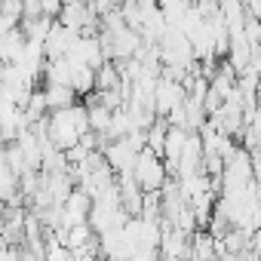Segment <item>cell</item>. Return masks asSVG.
I'll list each match as a JSON object with an SVG mask.
<instances>
[{
	"label": "cell",
	"instance_id": "cell-1",
	"mask_svg": "<svg viewBox=\"0 0 261 261\" xmlns=\"http://www.w3.org/2000/svg\"><path fill=\"white\" fill-rule=\"evenodd\" d=\"M43 133H46V142L59 151H71L77 148L92 129H89V108L86 105H71V108H62V111H53L46 120H43Z\"/></svg>",
	"mask_w": 261,
	"mask_h": 261
},
{
	"label": "cell",
	"instance_id": "cell-2",
	"mask_svg": "<svg viewBox=\"0 0 261 261\" xmlns=\"http://www.w3.org/2000/svg\"><path fill=\"white\" fill-rule=\"evenodd\" d=\"M224 191H246L255 185V160L246 148H230L224 163H221V175H218Z\"/></svg>",
	"mask_w": 261,
	"mask_h": 261
},
{
	"label": "cell",
	"instance_id": "cell-3",
	"mask_svg": "<svg viewBox=\"0 0 261 261\" xmlns=\"http://www.w3.org/2000/svg\"><path fill=\"white\" fill-rule=\"evenodd\" d=\"M133 178L136 185L145 191V194H160L163 185H166V163L160 154H154L151 148H145L133 166Z\"/></svg>",
	"mask_w": 261,
	"mask_h": 261
},
{
	"label": "cell",
	"instance_id": "cell-4",
	"mask_svg": "<svg viewBox=\"0 0 261 261\" xmlns=\"http://www.w3.org/2000/svg\"><path fill=\"white\" fill-rule=\"evenodd\" d=\"M185 98H188V92H185V83L181 80H175L169 74H160L157 77V83H154V111L157 114H163L169 120L185 105Z\"/></svg>",
	"mask_w": 261,
	"mask_h": 261
},
{
	"label": "cell",
	"instance_id": "cell-5",
	"mask_svg": "<svg viewBox=\"0 0 261 261\" xmlns=\"http://www.w3.org/2000/svg\"><path fill=\"white\" fill-rule=\"evenodd\" d=\"M59 22L68 25L71 31H77V34H92L95 22H98V13L86 4V0H65V7L59 13Z\"/></svg>",
	"mask_w": 261,
	"mask_h": 261
},
{
	"label": "cell",
	"instance_id": "cell-6",
	"mask_svg": "<svg viewBox=\"0 0 261 261\" xmlns=\"http://www.w3.org/2000/svg\"><path fill=\"white\" fill-rule=\"evenodd\" d=\"M191 240H194V233L163 224V233H160V261H191Z\"/></svg>",
	"mask_w": 261,
	"mask_h": 261
},
{
	"label": "cell",
	"instance_id": "cell-7",
	"mask_svg": "<svg viewBox=\"0 0 261 261\" xmlns=\"http://www.w3.org/2000/svg\"><path fill=\"white\" fill-rule=\"evenodd\" d=\"M77 31H71L68 25H62V22H53V28H49V34H46V40H43V53H46V62L49 59H62V56H68L71 53V46L77 43Z\"/></svg>",
	"mask_w": 261,
	"mask_h": 261
},
{
	"label": "cell",
	"instance_id": "cell-8",
	"mask_svg": "<svg viewBox=\"0 0 261 261\" xmlns=\"http://www.w3.org/2000/svg\"><path fill=\"white\" fill-rule=\"evenodd\" d=\"M43 95H46L49 114H53V111H62V108H71V105H74V98H77V92H74L71 86H59V83H46Z\"/></svg>",
	"mask_w": 261,
	"mask_h": 261
},
{
	"label": "cell",
	"instance_id": "cell-9",
	"mask_svg": "<svg viewBox=\"0 0 261 261\" xmlns=\"http://www.w3.org/2000/svg\"><path fill=\"white\" fill-rule=\"evenodd\" d=\"M74 261H95V249H86V252H74Z\"/></svg>",
	"mask_w": 261,
	"mask_h": 261
}]
</instances>
